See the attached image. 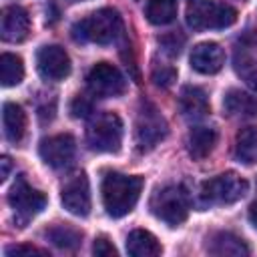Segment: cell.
<instances>
[{
    "instance_id": "7402d4cb",
    "label": "cell",
    "mask_w": 257,
    "mask_h": 257,
    "mask_svg": "<svg viewBox=\"0 0 257 257\" xmlns=\"http://www.w3.org/2000/svg\"><path fill=\"white\" fill-rule=\"evenodd\" d=\"M44 235L52 245H56L60 249H76L82 241V231L74 229L72 225H54V227L46 229Z\"/></svg>"
},
{
    "instance_id": "f1b7e54d",
    "label": "cell",
    "mask_w": 257,
    "mask_h": 257,
    "mask_svg": "<svg viewBox=\"0 0 257 257\" xmlns=\"http://www.w3.org/2000/svg\"><path fill=\"white\" fill-rule=\"evenodd\" d=\"M92 251H94V255H98V257H116V255H118L116 247H114L104 235H100V237L94 239Z\"/></svg>"
},
{
    "instance_id": "277c9868",
    "label": "cell",
    "mask_w": 257,
    "mask_h": 257,
    "mask_svg": "<svg viewBox=\"0 0 257 257\" xmlns=\"http://www.w3.org/2000/svg\"><path fill=\"white\" fill-rule=\"evenodd\" d=\"M86 143L96 153H116L122 143V120L116 112L96 114L86 128Z\"/></svg>"
},
{
    "instance_id": "603a6c76",
    "label": "cell",
    "mask_w": 257,
    "mask_h": 257,
    "mask_svg": "<svg viewBox=\"0 0 257 257\" xmlns=\"http://www.w3.org/2000/svg\"><path fill=\"white\" fill-rule=\"evenodd\" d=\"M24 78V64L22 58L12 54V52H4L0 56V80L4 86H16L20 84Z\"/></svg>"
},
{
    "instance_id": "3957f363",
    "label": "cell",
    "mask_w": 257,
    "mask_h": 257,
    "mask_svg": "<svg viewBox=\"0 0 257 257\" xmlns=\"http://www.w3.org/2000/svg\"><path fill=\"white\" fill-rule=\"evenodd\" d=\"M237 10L229 4H217L215 0H189L187 24L193 30L205 28H227L235 24Z\"/></svg>"
},
{
    "instance_id": "44dd1931",
    "label": "cell",
    "mask_w": 257,
    "mask_h": 257,
    "mask_svg": "<svg viewBox=\"0 0 257 257\" xmlns=\"http://www.w3.org/2000/svg\"><path fill=\"white\" fill-rule=\"evenodd\" d=\"M235 155L241 163H257V126H245L235 137Z\"/></svg>"
},
{
    "instance_id": "ba28073f",
    "label": "cell",
    "mask_w": 257,
    "mask_h": 257,
    "mask_svg": "<svg viewBox=\"0 0 257 257\" xmlns=\"http://www.w3.org/2000/svg\"><path fill=\"white\" fill-rule=\"evenodd\" d=\"M8 203L16 213L18 227H24L34 215H38L46 207V197H44V193L32 189L26 183L24 175H18L16 183L12 185V189L8 193Z\"/></svg>"
},
{
    "instance_id": "52a82bcc",
    "label": "cell",
    "mask_w": 257,
    "mask_h": 257,
    "mask_svg": "<svg viewBox=\"0 0 257 257\" xmlns=\"http://www.w3.org/2000/svg\"><path fill=\"white\" fill-rule=\"evenodd\" d=\"M167 133H169L167 120L157 110V106L151 104V102H143L141 110L137 114V122H135V145H137V149L141 153H147V151L155 149L167 137Z\"/></svg>"
},
{
    "instance_id": "1f68e13d",
    "label": "cell",
    "mask_w": 257,
    "mask_h": 257,
    "mask_svg": "<svg viewBox=\"0 0 257 257\" xmlns=\"http://www.w3.org/2000/svg\"><path fill=\"white\" fill-rule=\"evenodd\" d=\"M249 221H251V225L257 229V203H253V205L249 207Z\"/></svg>"
},
{
    "instance_id": "f546056e",
    "label": "cell",
    "mask_w": 257,
    "mask_h": 257,
    "mask_svg": "<svg viewBox=\"0 0 257 257\" xmlns=\"http://www.w3.org/2000/svg\"><path fill=\"white\" fill-rule=\"evenodd\" d=\"M6 255L8 257H16V255H48L46 249L34 247V245H10L6 247Z\"/></svg>"
},
{
    "instance_id": "9c48e42d",
    "label": "cell",
    "mask_w": 257,
    "mask_h": 257,
    "mask_svg": "<svg viewBox=\"0 0 257 257\" xmlns=\"http://www.w3.org/2000/svg\"><path fill=\"white\" fill-rule=\"evenodd\" d=\"M86 84H88V90L94 96L108 98V96L122 94L124 86H126V80H124V76L120 74V70L116 66L108 64V62H98L88 70Z\"/></svg>"
},
{
    "instance_id": "ac0fdd59",
    "label": "cell",
    "mask_w": 257,
    "mask_h": 257,
    "mask_svg": "<svg viewBox=\"0 0 257 257\" xmlns=\"http://www.w3.org/2000/svg\"><path fill=\"white\" fill-rule=\"evenodd\" d=\"M2 124L4 135L10 143H20L26 133V114L20 104L16 102H4L2 106Z\"/></svg>"
},
{
    "instance_id": "4dcf8cb0",
    "label": "cell",
    "mask_w": 257,
    "mask_h": 257,
    "mask_svg": "<svg viewBox=\"0 0 257 257\" xmlns=\"http://www.w3.org/2000/svg\"><path fill=\"white\" fill-rule=\"evenodd\" d=\"M0 167H2V173H0V181H6L8 179V173H10V159L8 157H2L0 159Z\"/></svg>"
},
{
    "instance_id": "ffe728a7",
    "label": "cell",
    "mask_w": 257,
    "mask_h": 257,
    "mask_svg": "<svg viewBox=\"0 0 257 257\" xmlns=\"http://www.w3.org/2000/svg\"><path fill=\"white\" fill-rule=\"evenodd\" d=\"M217 143V133L211 126H195L189 133V155L195 161L205 159Z\"/></svg>"
},
{
    "instance_id": "7c38bea8",
    "label": "cell",
    "mask_w": 257,
    "mask_h": 257,
    "mask_svg": "<svg viewBox=\"0 0 257 257\" xmlns=\"http://www.w3.org/2000/svg\"><path fill=\"white\" fill-rule=\"evenodd\" d=\"M36 66H38V72L46 80H62L70 74V58H68L66 50L56 44L42 46L38 50Z\"/></svg>"
},
{
    "instance_id": "5bb4252c",
    "label": "cell",
    "mask_w": 257,
    "mask_h": 257,
    "mask_svg": "<svg viewBox=\"0 0 257 257\" xmlns=\"http://www.w3.org/2000/svg\"><path fill=\"white\" fill-rule=\"evenodd\" d=\"M191 66L201 74H215L225 64V52L217 42H201L191 52Z\"/></svg>"
},
{
    "instance_id": "484cf974",
    "label": "cell",
    "mask_w": 257,
    "mask_h": 257,
    "mask_svg": "<svg viewBox=\"0 0 257 257\" xmlns=\"http://www.w3.org/2000/svg\"><path fill=\"white\" fill-rule=\"evenodd\" d=\"M159 44L163 46V50L169 54V56H177L185 44V36H181L179 32H171V34H165L159 38Z\"/></svg>"
},
{
    "instance_id": "4fadbf2b",
    "label": "cell",
    "mask_w": 257,
    "mask_h": 257,
    "mask_svg": "<svg viewBox=\"0 0 257 257\" xmlns=\"http://www.w3.org/2000/svg\"><path fill=\"white\" fill-rule=\"evenodd\" d=\"M30 30V16L28 12L18 6V4H10L2 10L0 16V34L2 40L6 42H20L28 36Z\"/></svg>"
},
{
    "instance_id": "6da1fadb",
    "label": "cell",
    "mask_w": 257,
    "mask_h": 257,
    "mask_svg": "<svg viewBox=\"0 0 257 257\" xmlns=\"http://www.w3.org/2000/svg\"><path fill=\"white\" fill-rule=\"evenodd\" d=\"M143 179L135 175H122L116 171H108L102 177L100 193L102 205L110 217H124L131 213L141 197Z\"/></svg>"
},
{
    "instance_id": "d6986e66",
    "label": "cell",
    "mask_w": 257,
    "mask_h": 257,
    "mask_svg": "<svg viewBox=\"0 0 257 257\" xmlns=\"http://www.w3.org/2000/svg\"><path fill=\"white\" fill-rule=\"evenodd\" d=\"M223 106L229 114H237V116H257V96L243 92L239 88H231L225 98H223Z\"/></svg>"
},
{
    "instance_id": "8fae6325",
    "label": "cell",
    "mask_w": 257,
    "mask_h": 257,
    "mask_svg": "<svg viewBox=\"0 0 257 257\" xmlns=\"http://www.w3.org/2000/svg\"><path fill=\"white\" fill-rule=\"evenodd\" d=\"M60 201L64 209L76 217H86L90 213V187L84 173H76L64 183Z\"/></svg>"
},
{
    "instance_id": "2e32d148",
    "label": "cell",
    "mask_w": 257,
    "mask_h": 257,
    "mask_svg": "<svg viewBox=\"0 0 257 257\" xmlns=\"http://www.w3.org/2000/svg\"><path fill=\"white\" fill-rule=\"evenodd\" d=\"M179 108L187 118H201L209 112L207 92L199 86H183L179 94Z\"/></svg>"
},
{
    "instance_id": "cb8c5ba5",
    "label": "cell",
    "mask_w": 257,
    "mask_h": 257,
    "mask_svg": "<svg viewBox=\"0 0 257 257\" xmlns=\"http://www.w3.org/2000/svg\"><path fill=\"white\" fill-rule=\"evenodd\" d=\"M145 16L151 24H169L177 16V2L175 0H149L145 6Z\"/></svg>"
},
{
    "instance_id": "30bf717a",
    "label": "cell",
    "mask_w": 257,
    "mask_h": 257,
    "mask_svg": "<svg viewBox=\"0 0 257 257\" xmlns=\"http://www.w3.org/2000/svg\"><path fill=\"white\" fill-rule=\"evenodd\" d=\"M74 151H76V143L72 135H52L48 139L40 141L38 153L40 159L52 167V169H64L70 165V161L74 159Z\"/></svg>"
},
{
    "instance_id": "5b68a950",
    "label": "cell",
    "mask_w": 257,
    "mask_h": 257,
    "mask_svg": "<svg viewBox=\"0 0 257 257\" xmlns=\"http://www.w3.org/2000/svg\"><path fill=\"white\" fill-rule=\"evenodd\" d=\"M153 215L161 221H165L171 227L181 225L189 215V197L183 187L169 185L159 189L149 203Z\"/></svg>"
},
{
    "instance_id": "83f0119b",
    "label": "cell",
    "mask_w": 257,
    "mask_h": 257,
    "mask_svg": "<svg viewBox=\"0 0 257 257\" xmlns=\"http://www.w3.org/2000/svg\"><path fill=\"white\" fill-rule=\"evenodd\" d=\"M92 112V100L88 96H74L70 100V114L74 118H86Z\"/></svg>"
},
{
    "instance_id": "4316f807",
    "label": "cell",
    "mask_w": 257,
    "mask_h": 257,
    "mask_svg": "<svg viewBox=\"0 0 257 257\" xmlns=\"http://www.w3.org/2000/svg\"><path fill=\"white\" fill-rule=\"evenodd\" d=\"M151 78H153V82H155L157 86L169 88V86L177 80V70H175L173 66H157V68L153 70Z\"/></svg>"
},
{
    "instance_id": "8992f818",
    "label": "cell",
    "mask_w": 257,
    "mask_h": 257,
    "mask_svg": "<svg viewBox=\"0 0 257 257\" xmlns=\"http://www.w3.org/2000/svg\"><path fill=\"white\" fill-rule=\"evenodd\" d=\"M247 189L249 185L241 175L227 171L201 185V199L207 205H231L243 199Z\"/></svg>"
},
{
    "instance_id": "9a60e30c",
    "label": "cell",
    "mask_w": 257,
    "mask_h": 257,
    "mask_svg": "<svg viewBox=\"0 0 257 257\" xmlns=\"http://www.w3.org/2000/svg\"><path fill=\"white\" fill-rule=\"evenodd\" d=\"M211 255H233V257H241V255H249V245L235 233L231 231H219L211 237L209 245H207Z\"/></svg>"
},
{
    "instance_id": "e0dca14e",
    "label": "cell",
    "mask_w": 257,
    "mask_h": 257,
    "mask_svg": "<svg viewBox=\"0 0 257 257\" xmlns=\"http://www.w3.org/2000/svg\"><path fill=\"white\" fill-rule=\"evenodd\" d=\"M126 251L133 257H157L161 255L163 247L153 233L145 229H135L126 235Z\"/></svg>"
},
{
    "instance_id": "d6a6232c",
    "label": "cell",
    "mask_w": 257,
    "mask_h": 257,
    "mask_svg": "<svg viewBox=\"0 0 257 257\" xmlns=\"http://www.w3.org/2000/svg\"><path fill=\"white\" fill-rule=\"evenodd\" d=\"M255 42H257V30H255Z\"/></svg>"
},
{
    "instance_id": "d4e9b609",
    "label": "cell",
    "mask_w": 257,
    "mask_h": 257,
    "mask_svg": "<svg viewBox=\"0 0 257 257\" xmlns=\"http://www.w3.org/2000/svg\"><path fill=\"white\" fill-rule=\"evenodd\" d=\"M235 70L245 80V84L257 92V60H253L247 54H237L235 56Z\"/></svg>"
},
{
    "instance_id": "7a4b0ae2",
    "label": "cell",
    "mask_w": 257,
    "mask_h": 257,
    "mask_svg": "<svg viewBox=\"0 0 257 257\" xmlns=\"http://www.w3.org/2000/svg\"><path fill=\"white\" fill-rule=\"evenodd\" d=\"M120 34H122V18L112 8H100L72 26V36L74 40L80 42L90 40L96 44H110Z\"/></svg>"
}]
</instances>
